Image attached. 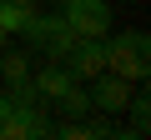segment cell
I'll use <instances>...</instances> for the list:
<instances>
[{
  "label": "cell",
  "instance_id": "7",
  "mask_svg": "<svg viewBox=\"0 0 151 140\" xmlns=\"http://www.w3.org/2000/svg\"><path fill=\"white\" fill-rule=\"evenodd\" d=\"M30 80H35V90H40V100H55L76 75H70V70H65V60H45L40 70H30Z\"/></svg>",
  "mask_w": 151,
  "mask_h": 140
},
{
  "label": "cell",
  "instance_id": "6",
  "mask_svg": "<svg viewBox=\"0 0 151 140\" xmlns=\"http://www.w3.org/2000/svg\"><path fill=\"white\" fill-rule=\"evenodd\" d=\"M65 70L76 80H96L101 70H106V40H76L65 50Z\"/></svg>",
  "mask_w": 151,
  "mask_h": 140
},
{
  "label": "cell",
  "instance_id": "2",
  "mask_svg": "<svg viewBox=\"0 0 151 140\" xmlns=\"http://www.w3.org/2000/svg\"><path fill=\"white\" fill-rule=\"evenodd\" d=\"M60 15H65V25L81 35V40H106L111 25H116L106 0H60Z\"/></svg>",
  "mask_w": 151,
  "mask_h": 140
},
{
  "label": "cell",
  "instance_id": "1",
  "mask_svg": "<svg viewBox=\"0 0 151 140\" xmlns=\"http://www.w3.org/2000/svg\"><path fill=\"white\" fill-rule=\"evenodd\" d=\"M106 70H116V75L131 80V85H141L151 75V40H146V30L106 35Z\"/></svg>",
  "mask_w": 151,
  "mask_h": 140
},
{
  "label": "cell",
  "instance_id": "10",
  "mask_svg": "<svg viewBox=\"0 0 151 140\" xmlns=\"http://www.w3.org/2000/svg\"><path fill=\"white\" fill-rule=\"evenodd\" d=\"M10 105H15V100H10V90H0V120L10 115Z\"/></svg>",
  "mask_w": 151,
  "mask_h": 140
},
{
  "label": "cell",
  "instance_id": "8",
  "mask_svg": "<svg viewBox=\"0 0 151 140\" xmlns=\"http://www.w3.org/2000/svg\"><path fill=\"white\" fill-rule=\"evenodd\" d=\"M30 20H35V0H0V30L5 35H25Z\"/></svg>",
  "mask_w": 151,
  "mask_h": 140
},
{
  "label": "cell",
  "instance_id": "9",
  "mask_svg": "<svg viewBox=\"0 0 151 140\" xmlns=\"http://www.w3.org/2000/svg\"><path fill=\"white\" fill-rule=\"evenodd\" d=\"M25 75H30V55H25V50H0V80L15 85V80H25Z\"/></svg>",
  "mask_w": 151,
  "mask_h": 140
},
{
  "label": "cell",
  "instance_id": "5",
  "mask_svg": "<svg viewBox=\"0 0 151 140\" xmlns=\"http://www.w3.org/2000/svg\"><path fill=\"white\" fill-rule=\"evenodd\" d=\"M91 90V110H106V115H126V100H131V80H121L116 70H101L96 80H86Z\"/></svg>",
  "mask_w": 151,
  "mask_h": 140
},
{
  "label": "cell",
  "instance_id": "3",
  "mask_svg": "<svg viewBox=\"0 0 151 140\" xmlns=\"http://www.w3.org/2000/svg\"><path fill=\"white\" fill-rule=\"evenodd\" d=\"M25 40H35V45L45 50V60H65V50L81 40V35L65 25V15H40V10H35V20L25 25Z\"/></svg>",
  "mask_w": 151,
  "mask_h": 140
},
{
  "label": "cell",
  "instance_id": "4",
  "mask_svg": "<svg viewBox=\"0 0 151 140\" xmlns=\"http://www.w3.org/2000/svg\"><path fill=\"white\" fill-rule=\"evenodd\" d=\"M30 135H50L45 100H15L10 115L0 120V140H30Z\"/></svg>",
  "mask_w": 151,
  "mask_h": 140
},
{
  "label": "cell",
  "instance_id": "11",
  "mask_svg": "<svg viewBox=\"0 0 151 140\" xmlns=\"http://www.w3.org/2000/svg\"><path fill=\"white\" fill-rule=\"evenodd\" d=\"M5 40H10V35H5V30H0V50H5Z\"/></svg>",
  "mask_w": 151,
  "mask_h": 140
}]
</instances>
